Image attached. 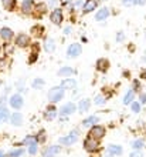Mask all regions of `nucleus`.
Returning a JSON list of instances; mask_svg holds the SVG:
<instances>
[{"label":"nucleus","instance_id":"15","mask_svg":"<svg viewBox=\"0 0 146 157\" xmlns=\"http://www.w3.org/2000/svg\"><path fill=\"white\" fill-rule=\"evenodd\" d=\"M33 9H34L33 0H23V3H21V10H23V13L30 14V13H33Z\"/></svg>","mask_w":146,"mask_h":157},{"label":"nucleus","instance_id":"13","mask_svg":"<svg viewBox=\"0 0 146 157\" xmlns=\"http://www.w3.org/2000/svg\"><path fill=\"white\" fill-rule=\"evenodd\" d=\"M108 69H109V60L108 59H98L97 62V70L101 71V73H105V71H108Z\"/></svg>","mask_w":146,"mask_h":157},{"label":"nucleus","instance_id":"1","mask_svg":"<svg viewBox=\"0 0 146 157\" xmlns=\"http://www.w3.org/2000/svg\"><path fill=\"white\" fill-rule=\"evenodd\" d=\"M47 97H48V100H50V103H51V104L58 103V101H61V100H62V97H64V89H62L61 86L53 87V89H50V90H48Z\"/></svg>","mask_w":146,"mask_h":157},{"label":"nucleus","instance_id":"52","mask_svg":"<svg viewBox=\"0 0 146 157\" xmlns=\"http://www.w3.org/2000/svg\"><path fill=\"white\" fill-rule=\"evenodd\" d=\"M64 2H69V0H64Z\"/></svg>","mask_w":146,"mask_h":157},{"label":"nucleus","instance_id":"20","mask_svg":"<svg viewBox=\"0 0 146 157\" xmlns=\"http://www.w3.org/2000/svg\"><path fill=\"white\" fill-rule=\"evenodd\" d=\"M108 16H109V10H108L106 7H102L97 12L95 19H97L98 21H102V20H105V19H108Z\"/></svg>","mask_w":146,"mask_h":157},{"label":"nucleus","instance_id":"26","mask_svg":"<svg viewBox=\"0 0 146 157\" xmlns=\"http://www.w3.org/2000/svg\"><path fill=\"white\" fill-rule=\"evenodd\" d=\"M44 49L45 52H48V53H53L54 50H55V41L53 39H47L44 43Z\"/></svg>","mask_w":146,"mask_h":157},{"label":"nucleus","instance_id":"43","mask_svg":"<svg viewBox=\"0 0 146 157\" xmlns=\"http://www.w3.org/2000/svg\"><path fill=\"white\" fill-rule=\"evenodd\" d=\"M4 103H6V96H2L0 97V106H4Z\"/></svg>","mask_w":146,"mask_h":157},{"label":"nucleus","instance_id":"5","mask_svg":"<svg viewBox=\"0 0 146 157\" xmlns=\"http://www.w3.org/2000/svg\"><path fill=\"white\" fill-rule=\"evenodd\" d=\"M75 110H77V106L74 103H65L64 106L58 110V114H60L61 117H67V116H69V114H73Z\"/></svg>","mask_w":146,"mask_h":157},{"label":"nucleus","instance_id":"32","mask_svg":"<svg viewBox=\"0 0 146 157\" xmlns=\"http://www.w3.org/2000/svg\"><path fill=\"white\" fill-rule=\"evenodd\" d=\"M43 86H44V80H43V78H34L33 83H31V87L33 89H36V90L43 89Z\"/></svg>","mask_w":146,"mask_h":157},{"label":"nucleus","instance_id":"27","mask_svg":"<svg viewBox=\"0 0 146 157\" xmlns=\"http://www.w3.org/2000/svg\"><path fill=\"white\" fill-rule=\"evenodd\" d=\"M36 141L38 144H44L45 141H47V133L44 130H40V132L36 134Z\"/></svg>","mask_w":146,"mask_h":157},{"label":"nucleus","instance_id":"7","mask_svg":"<svg viewBox=\"0 0 146 157\" xmlns=\"http://www.w3.org/2000/svg\"><path fill=\"white\" fill-rule=\"evenodd\" d=\"M61 151V146H50L41 151V157H55Z\"/></svg>","mask_w":146,"mask_h":157},{"label":"nucleus","instance_id":"16","mask_svg":"<svg viewBox=\"0 0 146 157\" xmlns=\"http://www.w3.org/2000/svg\"><path fill=\"white\" fill-rule=\"evenodd\" d=\"M77 86V82L74 80V78H68L65 77L62 82H61V87L64 89V90H69V89H74V87Z\"/></svg>","mask_w":146,"mask_h":157},{"label":"nucleus","instance_id":"19","mask_svg":"<svg viewBox=\"0 0 146 157\" xmlns=\"http://www.w3.org/2000/svg\"><path fill=\"white\" fill-rule=\"evenodd\" d=\"M98 121H99V117L98 116H88L87 119H84L82 126L84 127H92L94 124H98Z\"/></svg>","mask_w":146,"mask_h":157},{"label":"nucleus","instance_id":"14","mask_svg":"<svg viewBox=\"0 0 146 157\" xmlns=\"http://www.w3.org/2000/svg\"><path fill=\"white\" fill-rule=\"evenodd\" d=\"M10 123L13 124V126H21V123H23V116H21L20 112H14L10 114Z\"/></svg>","mask_w":146,"mask_h":157},{"label":"nucleus","instance_id":"33","mask_svg":"<svg viewBox=\"0 0 146 157\" xmlns=\"http://www.w3.org/2000/svg\"><path fill=\"white\" fill-rule=\"evenodd\" d=\"M132 147H134V150H142L143 147H145V141H143L142 139H136V140L132 143Z\"/></svg>","mask_w":146,"mask_h":157},{"label":"nucleus","instance_id":"50","mask_svg":"<svg viewBox=\"0 0 146 157\" xmlns=\"http://www.w3.org/2000/svg\"><path fill=\"white\" fill-rule=\"evenodd\" d=\"M143 60H145V63H146V50H145V53H143Z\"/></svg>","mask_w":146,"mask_h":157},{"label":"nucleus","instance_id":"45","mask_svg":"<svg viewBox=\"0 0 146 157\" xmlns=\"http://www.w3.org/2000/svg\"><path fill=\"white\" fill-rule=\"evenodd\" d=\"M74 6H75V7H80V6H82V2H80V0H77V2H75V4H74Z\"/></svg>","mask_w":146,"mask_h":157},{"label":"nucleus","instance_id":"29","mask_svg":"<svg viewBox=\"0 0 146 157\" xmlns=\"http://www.w3.org/2000/svg\"><path fill=\"white\" fill-rule=\"evenodd\" d=\"M24 154V149H21V147H19V149H13V150H10L6 156L7 157H21Z\"/></svg>","mask_w":146,"mask_h":157},{"label":"nucleus","instance_id":"11","mask_svg":"<svg viewBox=\"0 0 146 157\" xmlns=\"http://www.w3.org/2000/svg\"><path fill=\"white\" fill-rule=\"evenodd\" d=\"M57 114H58V110L55 109L54 104H50V106L45 107V112H44V119L45 120H54L55 117H57Z\"/></svg>","mask_w":146,"mask_h":157},{"label":"nucleus","instance_id":"37","mask_svg":"<svg viewBox=\"0 0 146 157\" xmlns=\"http://www.w3.org/2000/svg\"><path fill=\"white\" fill-rule=\"evenodd\" d=\"M129 157H143V153H142V150H134L132 153H130Z\"/></svg>","mask_w":146,"mask_h":157},{"label":"nucleus","instance_id":"30","mask_svg":"<svg viewBox=\"0 0 146 157\" xmlns=\"http://www.w3.org/2000/svg\"><path fill=\"white\" fill-rule=\"evenodd\" d=\"M2 3H3V7L9 12H12L16 7V0H2Z\"/></svg>","mask_w":146,"mask_h":157},{"label":"nucleus","instance_id":"9","mask_svg":"<svg viewBox=\"0 0 146 157\" xmlns=\"http://www.w3.org/2000/svg\"><path fill=\"white\" fill-rule=\"evenodd\" d=\"M106 153H108V157H118V156H122L123 149L119 144H109L108 149H106Z\"/></svg>","mask_w":146,"mask_h":157},{"label":"nucleus","instance_id":"34","mask_svg":"<svg viewBox=\"0 0 146 157\" xmlns=\"http://www.w3.org/2000/svg\"><path fill=\"white\" fill-rule=\"evenodd\" d=\"M105 101H106V97L104 94H98L95 97V100H94V103L97 104V106H102V104H105Z\"/></svg>","mask_w":146,"mask_h":157},{"label":"nucleus","instance_id":"3","mask_svg":"<svg viewBox=\"0 0 146 157\" xmlns=\"http://www.w3.org/2000/svg\"><path fill=\"white\" fill-rule=\"evenodd\" d=\"M84 149L88 153H98L101 150V141L95 140V139H91V137H85V140H84Z\"/></svg>","mask_w":146,"mask_h":157},{"label":"nucleus","instance_id":"12","mask_svg":"<svg viewBox=\"0 0 146 157\" xmlns=\"http://www.w3.org/2000/svg\"><path fill=\"white\" fill-rule=\"evenodd\" d=\"M30 36L27 34H19L16 37V46L17 47H21V49H24L27 46H30Z\"/></svg>","mask_w":146,"mask_h":157},{"label":"nucleus","instance_id":"51","mask_svg":"<svg viewBox=\"0 0 146 157\" xmlns=\"http://www.w3.org/2000/svg\"><path fill=\"white\" fill-rule=\"evenodd\" d=\"M3 52V44H0V53Z\"/></svg>","mask_w":146,"mask_h":157},{"label":"nucleus","instance_id":"36","mask_svg":"<svg viewBox=\"0 0 146 157\" xmlns=\"http://www.w3.org/2000/svg\"><path fill=\"white\" fill-rule=\"evenodd\" d=\"M130 109H132V112H134V113H139V112H141V103L134 100V101L130 103Z\"/></svg>","mask_w":146,"mask_h":157},{"label":"nucleus","instance_id":"28","mask_svg":"<svg viewBox=\"0 0 146 157\" xmlns=\"http://www.w3.org/2000/svg\"><path fill=\"white\" fill-rule=\"evenodd\" d=\"M135 99V91L134 90H128L126 94L123 96V104H130Z\"/></svg>","mask_w":146,"mask_h":157},{"label":"nucleus","instance_id":"49","mask_svg":"<svg viewBox=\"0 0 146 157\" xmlns=\"http://www.w3.org/2000/svg\"><path fill=\"white\" fill-rule=\"evenodd\" d=\"M0 157H6V154L3 153V150H0Z\"/></svg>","mask_w":146,"mask_h":157},{"label":"nucleus","instance_id":"38","mask_svg":"<svg viewBox=\"0 0 146 157\" xmlns=\"http://www.w3.org/2000/svg\"><path fill=\"white\" fill-rule=\"evenodd\" d=\"M37 56H38V53H31V54H30V57H29V63H30V64H31V63H36Z\"/></svg>","mask_w":146,"mask_h":157},{"label":"nucleus","instance_id":"46","mask_svg":"<svg viewBox=\"0 0 146 157\" xmlns=\"http://www.w3.org/2000/svg\"><path fill=\"white\" fill-rule=\"evenodd\" d=\"M64 33L65 34H71V27H67V29L64 30Z\"/></svg>","mask_w":146,"mask_h":157},{"label":"nucleus","instance_id":"10","mask_svg":"<svg viewBox=\"0 0 146 157\" xmlns=\"http://www.w3.org/2000/svg\"><path fill=\"white\" fill-rule=\"evenodd\" d=\"M50 19H51V21H53L54 25L60 26L61 23H62V19H64L62 10H61V9H54L53 12H51V14H50Z\"/></svg>","mask_w":146,"mask_h":157},{"label":"nucleus","instance_id":"44","mask_svg":"<svg viewBox=\"0 0 146 157\" xmlns=\"http://www.w3.org/2000/svg\"><path fill=\"white\" fill-rule=\"evenodd\" d=\"M145 3H146V0H135V4H139V6H142Z\"/></svg>","mask_w":146,"mask_h":157},{"label":"nucleus","instance_id":"18","mask_svg":"<svg viewBox=\"0 0 146 157\" xmlns=\"http://www.w3.org/2000/svg\"><path fill=\"white\" fill-rule=\"evenodd\" d=\"M89 107H91V100L89 99H82L80 103H78V110L81 113H87L89 110Z\"/></svg>","mask_w":146,"mask_h":157},{"label":"nucleus","instance_id":"8","mask_svg":"<svg viewBox=\"0 0 146 157\" xmlns=\"http://www.w3.org/2000/svg\"><path fill=\"white\" fill-rule=\"evenodd\" d=\"M9 104H10L13 109L19 110V109L23 107V104H24V100H23V97H21L20 94H13L12 97H10V100H9Z\"/></svg>","mask_w":146,"mask_h":157},{"label":"nucleus","instance_id":"47","mask_svg":"<svg viewBox=\"0 0 146 157\" xmlns=\"http://www.w3.org/2000/svg\"><path fill=\"white\" fill-rule=\"evenodd\" d=\"M141 77H142L143 80L146 82V70H145V71H142V75H141Z\"/></svg>","mask_w":146,"mask_h":157},{"label":"nucleus","instance_id":"17","mask_svg":"<svg viewBox=\"0 0 146 157\" xmlns=\"http://www.w3.org/2000/svg\"><path fill=\"white\" fill-rule=\"evenodd\" d=\"M0 36H2V39H3L4 41H10L13 39V30L9 29V27H3V29L0 30Z\"/></svg>","mask_w":146,"mask_h":157},{"label":"nucleus","instance_id":"48","mask_svg":"<svg viewBox=\"0 0 146 157\" xmlns=\"http://www.w3.org/2000/svg\"><path fill=\"white\" fill-rule=\"evenodd\" d=\"M57 2H58V0H50V4H51V6H54V4H57Z\"/></svg>","mask_w":146,"mask_h":157},{"label":"nucleus","instance_id":"22","mask_svg":"<svg viewBox=\"0 0 146 157\" xmlns=\"http://www.w3.org/2000/svg\"><path fill=\"white\" fill-rule=\"evenodd\" d=\"M9 119H10L9 109L4 107V106H0V123H6Z\"/></svg>","mask_w":146,"mask_h":157},{"label":"nucleus","instance_id":"39","mask_svg":"<svg viewBox=\"0 0 146 157\" xmlns=\"http://www.w3.org/2000/svg\"><path fill=\"white\" fill-rule=\"evenodd\" d=\"M139 101L146 106V93H141V94H139Z\"/></svg>","mask_w":146,"mask_h":157},{"label":"nucleus","instance_id":"24","mask_svg":"<svg viewBox=\"0 0 146 157\" xmlns=\"http://www.w3.org/2000/svg\"><path fill=\"white\" fill-rule=\"evenodd\" d=\"M43 33H44V27L40 25H36V26H33L31 27V34L34 36V37H41L43 36Z\"/></svg>","mask_w":146,"mask_h":157},{"label":"nucleus","instance_id":"25","mask_svg":"<svg viewBox=\"0 0 146 157\" xmlns=\"http://www.w3.org/2000/svg\"><path fill=\"white\" fill-rule=\"evenodd\" d=\"M74 75V69H71V67H61L60 70H58V76H61V77H69V76Z\"/></svg>","mask_w":146,"mask_h":157},{"label":"nucleus","instance_id":"42","mask_svg":"<svg viewBox=\"0 0 146 157\" xmlns=\"http://www.w3.org/2000/svg\"><path fill=\"white\" fill-rule=\"evenodd\" d=\"M3 67H6V60L0 57V69H3Z\"/></svg>","mask_w":146,"mask_h":157},{"label":"nucleus","instance_id":"23","mask_svg":"<svg viewBox=\"0 0 146 157\" xmlns=\"http://www.w3.org/2000/svg\"><path fill=\"white\" fill-rule=\"evenodd\" d=\"M45 4H43V3H38L37 6H34V9H33V13H34V16H37V17H40V16H43L47 10H45Z\"/></svg>","mask_w":146,"mask_h":157},{"label":"nucleus","instance_id":"6","mask_svg":"<svg viewBox=\"0 0 146 157\" xmlns=\"http://www.w3.org/2000/svg\"><path fill=\"white\" fill-rule=\"evenodd\" d=\"M82 53V47L80 43H73V44H69L68 50H67V56L68 57H77V56H80V54Z\"/></svg>","mask_w":146,"mask_h":157},{"label":"nucleus","instance_id":"4","mask_svg":"<svg viewBox=\"0 0 146 157\" xmlns=\"http://www.w3.org/2000/svg\"><path fill=\"white\" fill-rule=\"evenodd\" d=\"M78 136H80V132H78V130H71L65 137H61L60 139V144H62V146L75 144L78 140Z\"/></svg>","mask_w":146,"mask_h":157},{"label":"nucleus","instance_id":"41","mask_svg":"<svg viewBox=\"0 0 146 157\" xmlns=\"http://www.w3.org/2000/svg\"><path fill=\"white\" fill-rule=\"evenodd\" d=\"M122 4L123 6H132V4H135V0H122Z\"/></svg>","mask_w":146,"mask_h":157},{"label":"nucleus","instance_id":"40","mask_svg":"<svg viewBox=\"0 0 146 157\" xmlns=\"http://www.w3.org/2000/svg\"><path fill=\"white\" fill-rule=\"evenodd\" d=\"M123 39H125V34L122 33V32H119V33L116 34V41L118 43H121V41H123Z\"/></svg>","mask_w":146,"mask_h":157},{"label":"nucleus","instance_id":"21","mask_svg":"<svg viewBox=\"0 0 146 157\" xmlns=\"http://www.w3.org/2000/svg\"><path fill=\"white\" fill-rule=\"evenodd\" d=\"M98 6L97 0H87L85 3H84V13H89L92 12V10H95Z\"/></svg>","mask_w":146,"mask_h":157},{"label":"nucleus","instance_id":"31","mask_svg":"<svg viewBox=\"0 0 146 157\" xmlns=\"http://www.w3.org/2000/svg\"><path fill=\"white\" fill-rule=\"evenodd\" d=\"M27 151H29L31 156L37 154V151H38V143H37V141H34V143L29 144V146H27Z\"/></svg>","mask_w":146,"mask_h":157},{"label":"nucleus","instance_id":"35","mask_svg":"<svg viewBox=\"0 0 146 157\" xmlns=\"http://www.w3.org/2000/svg\"><path fill=\"white\" fill-rule=\"evenodd\" d=\"M34 141H36V136H27L24 140L20 143V146H29V144H31V143H34Z\"/></svg>","mask_w":146,"mask_h":157},{"label":"nucleus","instance_id":"2","mask_svg":"<svg viewBox=\"0 0 146 157\" xmlns=\"http://www.w3.org/2000/svg\"><path fill=\"white\" fill-rule=\"evenodd\" d=\"M105 134H106V130L104 126H101V124H94L92 127L89 128L88 136L87 137H91V139H95V140L101 141L102 139L105 137Z\"/></svg>","mask_w":146,"mask_h":157}]
</instances>
